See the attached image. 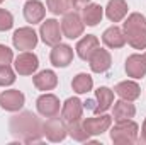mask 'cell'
Returning a JSON list of instances; mask_svg holds the SVG:
<instances>
[{
    "label": "cell",
    "instance_id": "cell-32",
    "mask_svg": "<svg viewBox=\"0 0 146 145\" xmlns=\"http://www.w3.org/2000/svg\"><path fill=\"white\" fill-rule=\"evenodd\" d=\"M92 0H72V5L73 9H83L87 3H90Z\"/></svg>",
    "mask_w": 146,
    "mask_h": 145
},
{
    "label": "cell",
    "instance_id": "cell-8",
    "mask_svg": "<svg viewBox=\"0 0 146 145\" xmlns=\"http://www.w3.org/2000/svg\"><path fill=\"white\" fill-rule=\"evenodd\" d=\"M36 108H37V113L42 118H53V116H58L60 114L61 103H60L58 96L49 94V92H44V94H41L37 97Z\"/></svg>",
    "mask_w": 146,
    "mask_h": 145
},
{
    "label": "cell",
    "instance_id": "cell-15",
    "mask_svg": "<svg viewBox=\"0 0 146 145\" xmlns=\"http://www.w3.org/2000/svg\"><path fill=\"white\" fill-rule=\"evenodd\" d=\"M99 46H100L99 38L94 36V34H87V36H83L78 43H76L75 51H76L78 58H82L83 62H88V58L92 56V53H94Z\"/></svg>",
    "mask_w": 146,
    "mask_h": 145
},
{
    "label": "cell",
    "instance_id": "cell-29",
    "mask_svg": "<svg viewBox=\"0 0 146 145\" xmlns=\"http://www.w3.org/2000/svg\"><path fill=\"white\" fill-rule=\"evenodd\" d=\"M15 82V72L10 65H0V87H9Z\"/></svg>",
    "mask_w": 146,
    "mask_h": 145
},
{
    "label": "cell",
    "instance_id": "cell-2",
    "mask_svg": "<svg viewBox=\"0 0 146 145\" xmlns=\"http://www.w3.org/2000/svg\"><path fill=\"white\" fill-rule=\"evenodd\" d=\"M139 125L133 119L115 121V125L110 128V140L117 145H131L138 142Z\"/></svg>",
    "mask_w": 146,
    "mask_h": 145
},
{
    "label": "cell",
    "instance_id": "cell-23",
    "mask_svg": "<svg viewBox=\"0 0 146 145\" xmlns=\"http://www.w3.org/2000/svg\"><path fill=\"white\" fill-rule=\"evenodd\" d=\"M106 15L110 22H121L127 15L126 0H109V3L106 7Z\"/></svg>",
    "mask_w": 146,
    "mask_h": 145
},
{
    "label": "cell",
    "instance_id": "cell-4",
    "mask_svg": "<svg viewBox=\"0 0 146 145\" xmlns=\"http://www.w3.org/2000/svg\"><path fill=\"white\" fill-rule=\"evenodd\" d=\"M42 133L44 137L53 142V144H58V142H63L68 135V126L66 123L58 118V116H53V118H48L46 123H42Z\"/></svg>",
    "mask_w": 146,
    "mask_h": 145
},
{
    "label": "cell",
    "instance_id": "cell-11",
    "mask_svg": "<svg viewBox=\"0 0 146 145\" xmlns=\"http://www.w3.org/2000/svg\"><path fill=\"white\" fill-rule=\"evenodd\" d=\"M49 60H51L53 67L66 68L73 62V48L70 44H63V43L54 44L51 53H49Z\"/></svg>",
    "mask_w": 146,
    "mask_h": 145
},
{
    "label": "cell",
    "instance_id": "cell-3",
    "mask_svg": "<svg viewBox=\"0 0 146 145\" xmlns=\"http://www.w3.org/2000/svg\"><path fill=\"white\" fill-rule=\"evenodd\" d=\"M60 24H61L63 36L68 38V39H78L83 34V29H85V22H83L82 15L75 10H70L68 14H65L63 21Z\"/></svg>",
    "mask_w": 146,
    "mask_h": 145
},
{
    "label": "cell",
    "instance_id": "cell-18",
    "mask_svg": "<svg viewBox=\"0 0 146 145\" xmlns=\"http://www.w3.org/2000/svg\"><path fill=\"white\" fill-rule=\"evenodd\" d=\"M102 41H104V44H106L107 48L117 50V48H122V46L126 44V34H124V31H122L121 28L110 26V28H107V29L104 31Z\"/></svg>",
    "mask_w": 146,
    "mask_h": 145
},
{
    "label": "cell",
    "instance_id": "cell-28",
    "mask_svg": "<svg viewBox=\"0 0 146 145\" xmlns=\"http://www.w3.org/2000/svg\"><path fill=\"white\" fill-rule=\"evenodd\" d=\"M138 28H146V17L139 12H133L122 22V31H131V29H138Z\"/></svg>",
    "mask_w": 146,
    "mask_h": 145
},
{
    "label": "cell",
    "instance_id": "cell-26",
    "mask_svg": "<svg viewBox=\"0 0 146 145\" xmlns=\"http://www.w3.org/2000/svg\"><path fill=\"white\" fill-rule=\"evenodd\" d=\"M66 126H68V135L72 137L73 140H76V142H88V140H90V135H88V132L85 130L82 119L73 121V123H68Z\"/></svg>",
    "mask_w": 146,
    "mask_h": 145
},
{
    "label": "cell",
    "instance_id": "cell-33",
    "mask_svg": "<svg viewBox=\"0 0 146 145\" xmlns=\"http://www.w3.org/2000/svg\"><path fill=\"white\" fill-rule=\"evenodd\" d=\"M95 106H97V103H95V101H92V99H88V101H85V103H83V108L92 109V111L95 109Z\"/></svg>",
    "mask_w": 146,
    "mask_h": 145
},
{
    "label": "cell",
    "instance_id": "cell-10",
    "mask_svg": "<svg viewBox=\"0 0 146 145\" xmlns=\"http://www.w3.org/2000/svg\"><path fill=\"white\" fill-rule=\"evenodd\" d=\"M83 126L85 130L88 132L90 137H95V135H102L112 126V116L106 114V113H100L99 116H94V118H85L83 119Z\"/></svg>",
    "mask_w": 146,
    "mask_h": 145
},
{
    "label": "cell",
    "instance_id": "cell-31",
    "mask_svg": "<svg viewBox=\"0 0 146 145\" xmlns=\"http://www.w3.org/2000/svg\"><path fill=\"white\" fill-rule=\"evenodd\" d=\"M14 62V51L5 46V44H0V65H10Z\"/></svg>",
    "mask_w": 146,
    "mask_h": 145
},
{
    "label": "cell",
    "instance_id": "cell-36",
    "mask_svg": "<svg viewBox=\"0 0 146 145\" xmlns=\"http://www.w3.org/2000/svg\"><path fill=\"white\" fill-rule=\"evenodd\" d=\"M2 2H3V0H0V3H2Z\"/></svg>",
    "mask_w": 146,
    "mask_h": 145
},
{
    "label": "cell",
    "instance_id": "cell-22",
    "mask_svg": "<svg viewBox=\"0 0 146 145\" xmlns=\"http://www.w3.org/2000/svg\"><path fill=\"white\" fill-rule=\"evenodd\" d=\"M95 99H97V106L94 109V113H97V114L106 113L114 104V91L106 87V85H102V87H99L95 91Z\"/></svg>",
    "mask_w": 146,
    "mask_h": 145
},
{
    "label": "cell",
    "instance_id": "cell-17",
    "mask_svg": "<svg viewBox=\"0 0 146 145\" xmlns=\"http://www.w3.org/2000/svg\"><path fill=\"white\" fill-rule=\"evenodd\" d=\"M126 73L127 77H133V79H143L146 75V62L143 55H129L126 58Z\"/></svg>",
    "mask_w": 146,
    "mask_h": 145
},
{
    "label": "cell",
    "instance_id": "cell-12",
    "mask_svg": "<svg viewBox=\"0 0 146 145\" xmlns=\"http://www.w3.org/2000/svg\"><path fill=\"white\" fill-rule=\"evenodd\" d=\"M83 116V103L78 97H68L61 106V119L68 125L82 119Z\"/></svg>",
    "mask_w": 146,
    "mask_h": 145
},
{
    "label": "cell",
    "instance_id": "cell-19",
    "mask_svg": "<svg viewBox=\"0 0 146 145\" xmlns=\"http://www.w3.org/2000/svg\"><path fill=\"white\" fill-rule=\"evenodd\" d=\"M33 84L37 91H42V92L53 91L58 85V75L53 70H42L33 77Z\"/></svg>",
    "mask_w": 146,
    "mask_h": 145
},
{
    "label": "cell",
    "instance_id": "cell-30",
    "mask_svg": "<svg viewBox=\"0 0 146 145\" xmlns=\"http://www.w3.org/2000/svg\"><path fill=\"white\" fill-rule=\"evenodd\" d=\"M12 26H14V15L9 10L0 9V33L12 29Z\"/></svg>",
    "mask_w": 146,
    "mask_h": 145
},
{
    "label": "cell",
    "instance_id": "cell-1",
    "mask_svg": "<svg viewBox=\"0 0 146 145\" xmlns=\"http://www.w3.org/2000/svg\"><path fill=\"white\" fill-rule=\"evenodd\" d=\"M10 133L15 140L24 144H37L42 140V121L31 111H22L10 118Z\"/></svg>",
    "mask_w": 146,
    "mask_h": 145
},
{
    "label": "cell",
    "instance_id": "cell-16",
    "mask_svg": "<svg viewBox=\"0 0 146 145\" xmlns=\"http://www.w3.org/2000/svg\"><path fill=\"white\" fill-rule=\"evenodd\" d=\"M114 92L124 101H136L141 96V87L134 80H122L114 87Z\"/></svg>",
    "mask_w": 146,
    "mask_h": 145
},
{
    "label": "cell",
    "instance_id": "cell-20",
    "mask_svg": "<svg viewBox=\"0 0 146 145\" xmlns=\"http://www.w3.org/2000/svg\"><path fill=\"white\" fill-rule=\"evenodd\" d=\"M136 114V106L133 101H124L119 99L114 103V111H112V119L114 121H124V119H133Z\"/></svg>",
    "mask_w": 146,
    "mask_h": 145
},
{
    "label": "cell",
    "instance_id": "cell-25",
    "mask_svg": "<svg viewBox=\"0 0 146 145\" xmlns=\"http://www.w3.org/2000/svg\"><path fill=\"white\" fill-rule=\"evenodd\" d=\"M126 43L134 50H146V28H138L131 31H124Z\"/></svg>",
    "mask_w": 146,
    "mask_h": 145
},
{
    "label": "cell",
    "instance_id": "cell-7",
    "mask_svg": "<svg viewBox=\"0 0 146 145\" xmlns=\"http://www.w3.org/2000/svg\"><path fill=\"white\" fill-rule=\"evenodd\" d=\"M39 68V58L33 51H22L14 60V70L19 75H34Z\"/></svg>",
    "mask_w": 146,
    "mask_h": 145
},
{
    "label": "cell",
    "instance_id": "cell-21",
    "mask_svg": "<svg viewBox=\"0 0 146 145\" xmlns=\"http://www.w3.org/2000/svg\"><path fill=\"white\" fill-rule=\"evenodd\" d=\"M83 14H82V19H83V22L87 24V26H90V28H95L100 21H102V17H104V7L102 5H99V3H87L83 9Z\"/></svg>",
    "mask_w": 146,
    "mask_h": 145
},
{
    "label": "cell",
    "instance_id": "cell-6",
    "mask_svg": "<svg viewBox=\"0 0 146 145\" xmlns=\"http://www.w3.org/2000/svg\"><path fill=\"white\" fill-rule=\"evenodd\" d=\"M39 36L42 39L44 44L48 46H54L58 43H61V24L56 21V19H46L41 22V29H39Z\"/></svg>",
    "mask_w": 146,
    "mask_h": 145
},
{
    "label": "cell",
    "instance_id": "cell-13",
    "mask_svg": "<svg viewBox=\"0 0 146 145\" xmlns=\"http://www.w3.org/2000/svg\"><path fill=\"white\" fill-rule=\"evenodd\" d=\"M88 65H90V70L94 73H106L112 65V56L107 50L99 46L92 53V56L88 58Z\"/></svg>",
    "mask_w": 146,
    "mask_h": 145
},
{
    "label": "cell",
    "instance_id": "cell-24",
    "mask_svg": "<svg viewBox=\"0 0 146 145\" xmlns=\"http://www.w3.org/2000/svg\"><path fill=\"white\" fill-rule=\"evenodd\" d=\"M72 89L76 94H87L94 89V79L90 73H76L72 80Z\"/></svg>",
    "mask_w": 146,
    "mask_h": 145
},
{
    "label": "cell",
    "instance_id": "cell-14",
    "mask_svg": "<svg viewBox=\"0 0 146 145\" xmlns=\"http://www.w3.org/2000/svg\"><path fill=\"white\" fill-rule=\"evenodd\" d=\"M46 15V7L41 0H27L24 3V19L34 26V24H41L44 21Z\"/></svg>",
    "mask_w": 146,
    "mask_h": 145
},
{
    "label": "cell",
    "instance_id": "cell-35",
    "mask_svg": "<svg viewBox=\"0 0 146 145\" xmlns=\"http://www.w3.org/2000/svg\"><path fill=\"white\" fill-rule=\"evenodd\" d=\"M143 56H145V62H146V53H145V55H143Z\"/></svg>",
    "mask_w": 146,
    "mask_h": 145
},
{
    "label": "cell",
    "instance_id": "cell-27",
    "mask_svg": "<svg viewBox=\"0 0 146 145\" xmlns=\"http://www.w3.org/2000/svg\"><path fill=\"white\" fill-rule=\"evenodd\" d=\"M46 5L53 15H65L73 10L72 0H46Z\"/></svg>",
    "mask_w": 146,
    "mask_h": 145
},
{
    "label": "cell",
    "instance_id": "cell-9",
    "mask_svg": "<svg viewBox=\"0 0 146 145\" xmlns=\"http://www.w3.org/2000/svg\"><path fill=\"white\" fill-rule=\"evenodd\" d=\"M26 104V96L17 91V89H9L0 92V108L10 113H17L24 108Z\"/></svg>",
    "mask_w": 146,
    "mask_h": 145
},
{
    "label": "cell",
    "instance_id": "cell-5",
    "mask_svg": "<svg viewBox=\"0 0 146 145\" xmlns=\"http://www.w3.org/2000/svg\"><path fill=\"white\" fill-rule=\"evenodd\" d=\"M37 34L36 31L29 26L26 28H19L14 31L12 34V43H14V48L15 50H21V51H31L34 50L37 44Z\"/></svg>",
    "mask_w": 146,
    "mask_h": 145
},
{
    "label": "cell",
    "instance_id": "cell-34",
    "mask_svg": "<svg viewBox=\"0 0 146 145\" xmlns=\"http://www.w3.org/2000/svg\"><path fill=\"white\" fill-rule=\"evenodd\" d=\"M141 142L146 144V118L143 121V125H141Z\"/></svg>",
    "mask_w": 146,
    "mask_h": 145
}]
</instances>
